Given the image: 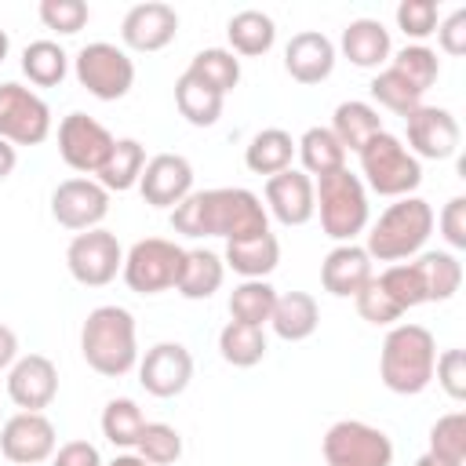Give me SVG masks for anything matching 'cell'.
<instances>
[{
    "label": "cell",
    "mask_w": 466,
    "mask_h": 466,
    "mask_svg": "<svg viewBox=\"0 0 466 466\" xmlns=\"http://www.w3.org/2000/svg\"><path fill=\"white\" fill-rule=\"evenodd\" d=\"M171 229L182 237H222L244 240L269 233V215L258 193L244 186L193 189L182 204L171 208Z\"/></svg>",
    "instance_id": "6da1fadb"
},
{
    "label": "cell",
    "mask_w": 466,
    "mask_h": 466,
    "mask_svg": "<svg viewBox=\"0 0 466 466\" xmlns=\"http://www.w3.org/2000/svg\"><path fill=\"white\" fill-rule=\"evenodd\" d=\"M80 353L91 371L120 379L138 364V331L135 317L124 306H95L80 328Z\"/></svg>",
    "instance_id": "7a4b0ae2"
},
{
    "label": "cell",
    "mask_w": 466,
    "mask_h": 466,
    "mask_svg": "<svg viewBox=\"0 0 466 466\" xmlns=\"http://www.w3.org/2000/svg\"><path fill=\"white\" fill-rule=\"evenodd\" d=\"M437 339L422 324H393L379 350V379L390 393L415 397L433 382Z\"/></svg>",
    "instance_id": "3957f363"
},
{
    "label": "cell",
    "mask_w": 466,
    "mask_h": 466,
    "mask_svg": "<svg viewBox=\"0 0 466 466\" xmlns=\"http://www.w3.org/2000/svg\"><path fill=\"white\" fill-rule=\"evenodd\" d=\"M433 222H437V215L422 197H400L371 222L364 251L390 266L415 258L433 233Z\"/></svg>",
    "instance_id": "277c9868"
},
{
    "label": "cell",
    "mask_w": 466,
    "mask_h": 466,
    "mask_svg": "<svg viewBox=\"0 0 466 466\" xmlns=\"http://www.w3.org/2000/svg\"><path fill=\"white\" fill-rule=\"evenodd\" d=\"M357 160H360L364 189H371L379 197L400 200V197H415V189L422 186V164L390 131H379L375 138H368L357 149Z\"/></svg>",
    "instance_id": "5b68a950"
},
{
    "label": "cell",
    "mask_w": 466,
    "mask_h": 466,
    "mask_svg": "<svg viewBox=\"0 0 466 466\" xmlns=\"http://www.w3.org/2000/svg\"><path fill=\"white\" fill-rule=\"evenodd\" d=\"M313 197H317V211H320V229L331 240L353 244V237L368 229V218H371L368 189H364L360 175H353L350 167L313 178Z\"/></svg>",
    "instance_id": "8992f818"
},
{
    "label": "cell",
    "mask_w": 466,
    "mask_h": 466,
    "mask_svg": "<svg viewBox=\"0 0 466 466\" xmlns=\"http://www.w3.org/2000/svg\"><path fill=\"white\" fill-rule=\"evenodd\" d=\"M73 73L76 84L95 95L98 102H116L135 87V62L124 47L109 44V40H95L84 44L73 58Z\"/></svg>",
    "instance_id": "52a82bcc"
},
{
    "label": "cell",
    "mask_w": 466,
    "mask_h": 466,
    "mask_svg": "<svg viewBox=\"0 0 466 466\" xmlns=\"http://www.w3.org/2000/svg\"><path fill=\"white\" fill-rule=\"evenodd\" d=\"M182 262H186V248L164 237H146L127 248L120 277L135 295H160L178 284Z\"/></svg>",
    "instance_id": "ba28073f"
},
{
    "label": "cell",
    "mask_w": 466,
    "mask_h": 466,
    "mask_svg": "<svg viewBox=\"0 0 466 466\" xmlns=\"http://www.w3.org/2000/svg\"><path fill=\"white\" fill-rule=\"evenodd\" d=\"M324 466H390L393 462V441L360 419H339L328 426L324 441Z\"/></svg>",
    "instance_id": "9c48e42d"
},
{
    "label": "cell",
    "mask_w": 466,
    "mask_h": 466,
    "mask_svg": "<svg viewBox=\"0 0 466 466\" xmlns=\"http://www.w3.org/2000/svg\"><path fill=\"white\" fill-rule=\"evenodd\" d=\"M66 266L69 277L84 288H106L116 280V273L124 269V248L116 240V233L109 229H84L69 240L66 248Z\"/></svg>",
    "instance_id": "30bf717a"
},
{
    "label": "cell",
    "mask_w": 466,
    "mask_h": 466,
    "mask_svg": "<svg viewBox=\"0 0 466 466\" xmlns=\"http://www.w3.org/2000/svg\"><path fill=\"white\" fill-rule=\"evenodd\" d=\"M51 135V106L15 80L0 84V138L11 146H40Z\"/></svg>",
    "instance_id": "8fae6325"
},
{
    "label": "cell",
    "mask_w": 466,
    "mask_h": 466,
    "mask_svg": "<svg viewBox=\"0 0 466 466\" xmlns=\"http://www.w3.org/2000/svg\"><path fill=\"white\" fill-rule=\"evenodd\" d=\"M113 142L116 138L109 135V127L87 113H69L58 124V157L80 175H98L113 153Z\"/></svg>",
    "instance_id": "7c38bea8"
},
{
    "label": "cell",
    "mask_w": 466,
    "mask_h": 466,
    "mask_svg": "<svg viewBox=\"0 0 466 466\" xmlns=\"http://www.w3.org/2000/svg\"><path fill=\"white\" fill-rule=\"evenodd\" d=\"M109 215V193L98 186V178H66L51 193V218L62 229L84 233L98 229V222Z\"/></svg>",
    "instance_id": "4fadbf2b"
},
{
    "label": "cell",
    "mask_w": 466,
    "mask_h": 466,
    "mask_svg": "<svg viewBox=\"0 0 466 466\" xmlns=\"http://www.w3.org/2000/svg\"><path fill=\"white\" fill-rule=\"evenodd\" d=\"M58 437L44 411H15L0 426V451L15 466H40L55 455Z\"/></svg>",
    "instance_id": "5bb4252c"
},
{
    "label": "cell",
    "mask_w": 466,
    "mask_h": 466,
    "mask_svg": "<svg viewBox=\"0 0 466 466\" xmlns=\"http://www.w3.org/2000/svg\"><path fill=\"white\" fill-rule=\"evenodd\" d=\"M408 127V153L415 160H448L459 149V120L444 106H419L404 116Z\"/></svg>",
    "instance_id": "9a60e30c"
},
{
    "label": "cell",
    "mask_w": 466,
    "mask_h": 466,
    "mask_svg": "<svg viewBox=\"0 0 466 466\" xmlns=\"http://www.w3.org/2000/svg\"><path fill=\"white\" fill-rule=\"evenodd\" d=\"M189 379H193V353L182 342H157L138 360V382L149 397L171 400L186 393Z\"/></svg>",
    "instance_id": "2e32d148"
},
{
    "label": "cell",
    "mask_w": 466,
    "mask_h": 466,
    "mask_svg": "<svg viewBox=\"0 0 466 466\" xmlns=\"http://www.w3.org/2000/svg\"><path fill=\"white\" fill-rule=\"evenodd\" d=\"M7 397L22 411H44L58 397V368L44 353H25L7 368Z\"/></svg>",
    "instance_id": "e0dca14e"
},
{
    "label": "cell",
    "mask_w": 466,
    "mask_h": 466,
    "mask_svg": "<svg viewBox=\"0 0 466 466\" xmlns=\"http://www.w3.org/2000/svg\"><path fill=\"white\" fill-rule=\"evenodd\" d=\"M138 193L153 208H175L193 193V164L182 153H157L146 160Z\"/></svg>",
    "instance_id": "ac0fdd59"
},
{
    "label": "cell",
    "mask_w": 466,
    "mask_h": 466,
    "mask_svg": "<svg viewBox=\"0 0 466 466\" xmlns=\"http://www.w3.org/2000/svg\"><path fill=\"white\" fill-rule=\"evenodd\" d=\"M178 33V11L164 0L135 4L120 22V40L131 51H164Z\"/></svg>",
    "instance_id": "d6986e66"
},
{
    "label": "cell",
    "mask_w": 466,
    "mask_h": 466,
    "mask_svg": "<svg viewBox=\"0 0 466 466\" xmlns=\"http://www.w3.org/2000/svg\"><path fill=\"white\" fill-rule=\"evenodd\" d=\"M266 215H273L280 226H306L317 215L313 178L299 167L269 175L266 178Z\"/></svg>",
    "instance_id": "ffe728a7"
},
{
    "label": "cell",
    "mask_w": 466,
    "mask_h": 466,
    "mask_svg": "<svg viewBox=\"0 0 466 466\" xmlns=\"http://www.w3.org/2000/svg\"><path fill=\"white\" fill-rule=\"evenodd\" d=\"M284 69L299 84H320L335 69V44L320 29H302L284 47Z\"/></svg>",
    "instance_id": "44dd1931"
},
{
    "label": "cell",
    "mask_w": 466,
    "mask_h": 466,
    "mask_svg": "<svg viewBox=\"0 0 466 466\" xmlns=\"http://www.w3.org/2000/svg\"><path fill=\"white\" fill-rule=\"evenodd\" d=\"M371 277V255L360 244H335L320 262V284L335 299H353Z\"/></svg>",
    "instance_id": "7402d4cb"
},
{
    "label": "cell",
    "mask_w": 466,
    "mask_h": 466,
    "mask_svg": "<svg viewBox=\"0 0 466 466\" xmlns=\"http://www.w3.org/2000/svg\"><path fill=\"white\" fill-rule=\"evenodd\" d=\"M342 55L357 66V69H382L393 55V40H390V29L379 22V18H353L346 29H342V40H339Z\"/></svg>",
    "instance_id": "603a6c76"
},
{
    "label": "cell",
    "mask_w": 466,
    "mask_h": 466,
    "mask_svg": "<svg viewBox=\"0 0 466 466\" xmlns=\"http://www.w3.org/2000/svg\"><path fill=\"white\" fill-rule=\"evenodd\" d=\"M222 262L240 273L244 280H266L277 262H280V240L273 233H258V237H244V240H226Z\"/></svg>",
    "instance_id": "cb8c5ba5"
},
{
    "label": "cell",
    "mask_w": 466,
    "mask_h": 466,
    "mask_svg": "<svg viewBox=\"0 0 466 466\" xmlns=\"http://www.w3.org/2000/svg\"><path fill=\"white\" fill-rule=\"evenodd\" d=\"M320 324V306L309 291H284L277 295L273 302V313H269V328L277 339L284 342H302L317 331Z\"/></svg>",
    "instance_id": "d4e9b609"
},
{
    "label": "cell",
    "mask_w": 466,
    "mask_h": 466,
    "mask_svg": "<svg viewBox=\"0 0 466 466\" xmlns=\"http://www.w3.org/2000/svg\"><path fill=\"white\" fill-rule=\"evenodd\" d=\"M226 280V262L222 255L208 251V248H193L186 251V262H182V273H178V284L175 291L189 302H200V299H211Z\"/></svg>",
    "instance_id": "484cf974"
},
{
    "label": "cell",
    "mask_w": 466,
    "mask_h": 466,
    "mask_svg": "<svg viewBox=\"0 0 466 466\" xmlns=\"http://www.w3.org/2000/svg\"><path fill=\"white\" fill-rule=\"evenodd\" d=\"M411 266L419 273L426 302H448L462 288V262L455 258V251H419Z\"/></svg>",
    "instance_id": "4316f807"
},
{
    "label": "cell",
    "mask_w": 466,
    "mask_h": 466,
    "mask_svg": "<svg viewBox=\"0 0 466 466\" xmlns=\"http://www.w3.org/2000/svg\"><path fill=\"white\" fill-rule=\"evenodd\" d=\"M226 36H229V51L233 55L258 58V55H266L277 44V22L266 11L248 7V11H237L226 22Z\"/></svg>",
    "instance_id": "83f0119b"
},
{
    "label": "cell",
    "mask_w": 466,
    "mask_h": 466,
    "mask_svg": "<svg viewBox=\"0 0 466 466\" xmlns=\"http://www.w3.org/2000/svg\"><path fill=\"white\" fill-rule=\"evenodd\" d=\"M382 127V116L371 102H360V98H350V102H339L335 113H331V135L342 142V149L357 153L368 138H375Z\"/></svg>",
    "instance_id": "f1b7e54d"
},
{
    "label": "cell",
    "mask_w": 466,
    "mask_h": 466,
    "mask_svg": "<svg viewBox=\"0 0 466 466\" xmlns=\"http://www.w3.org/2000/svg\"><path fill=\"white\" fill-rule=\"evenodd\" d=\"M291 157H295V138L284 131V127H262L251 135L248 149H244V164L248 171L255 175H280L291 167Z\"/></svg>",
    "instance_id": "f546056e"
},
{
    "label": "cell",
    "mask_w": 466,
    "mask_h": 466,
    "mask_svg": "<svg viewBox=\"0 0 466 466\" xmlns=\"http://www.w3.org/2000/svg\"><path fill=\"white\" fill-rule=\"evenodd\" d=\"M142 167H146V146L138 138H116L109 160L98 171V186L106 193H127L138 186Z\"/></svg>",
    "instance_id": "4dcf8cb0"
},
{
    "label": "cell",
    "mask_w": 466,
    "mask_h": 466,
    "mask_svg": "<svg viewBox=\"0 0 466 466\" xmlns=\"http://www.w3.org/2000/svg\"><path fill=\"white\" fill-rule=\"evenodd\" d=\"M295 153H299L302 171L309 178H324V175L346 167V149L331 135V127H309V131H302V138L295 142Z\"/></svg>",
    "instance_id": "1f68e13d"
},
{
    "label": "cell",
    "mask_w": 466,
    "mask_h": 466,
    "mask_svg": "<svg viewBox=\"0 0 466 466\" xmlns=\"http://www.w3.org/2000/svg\"><path fill=\"white\" fill-rule=\"evenodd\" d=\"M186 73L226 98V91H233L240 84V58L229 47H204V51H197L189 58Z\"/></svg>",
    "instance_id": "d6a6232c"
},
{
    "label": "cell",
    "mask_w": 466,
    "mask_h": 466,
    "mask_svg": "<svg viewBox=\"0 0 466 466\" xmlns=\"http://www.w3.org/2000/svg\"><path fill=\"white\" fill-rule=\"evenodd\" d=\"M22 73L36 87H58L69 73V55L55 40H33L22 51Z\"/></svg>",
    "instance_id": "836d02e7"
},
{
    "label": "cell",
    "mask_w": 466,
    "mask_h": 466,
    "mask_svg": "<svg viewBox=\"0 0 466 466\" xmlns=\"http://www.w3.org/2000/svg\"><path fill=\"white\" fill-rule=\"evenodd\" d=\"M266 331L255 328V324H240V320H229L222 331H218V353L226 364L233 368H255L262 357H266Z\"/></svg>",
    "instance_id": "e575fe53"
},
{
    "label": "cell",
    "mask_w": 466,
    "mask_h": 466,
    "mask_svg": "<svg viewBox=\"0 0 466 466\" xmlns=\"http://www.w3.org/2000/svg\"><path fill=\"white\" fill-rule=\"evenodd\" d=\"M175 106L178 113L193 124V127H211L222 116V95L204 87L200 80H193L189 73H182L175 80Z\"/></svg>",
    "instance_id": "d590c367"
},
{
    "label": "cell",
    "mask_w": 466,
    "mask_h": 466,
    "mask_svg": "<svg viewBox=\"0 0 466 466\" xmlns=\"http://www.w3.org/2000/svg\"><path fill=\"white\" fill-rule=\"evenodd\" d=\"M273 302H277V288L269 280H240L229 291V317L240 320V324L266 328L269 313H273Z\"/></svg>",
    "instance_id": "8d00e7d4"
},
{
    "label": "cell",
    "mask_w": 466,
    "mask_h": 466,
    "mask_svg": "<svg viewBox=\"0 0 466 466\" xmlns=\"http://www.w3.org/2000/svg\"><path fill=\"white\" fill-rule=\"evenodd\" d=\"M146 430V415L131 397H113L102 408V437L113 448H135Z\"/></svg>",
    "instance_id": "74e56055"
},
{
    "label": "cell",
    "mask_w": 466,
    "mask_h": 466,
    "mask_svg": "<svg viewBox=\"0 0 466 466\" xmlns=\"http://www.w3.org/2000/svg\"><path fill=\"white\" fill-rule=\"evenodd\" d=\"M368 91H371V98H375L382 109H390V113H397V116H408L411 109L422 106V91H419L411 80H404L390 62L371 76Z\"/></svg>",
    "instance_id": "f35d334b"
},
{
    "label": "cell",
    "mask_w": 466,
    "mask_h": 466,
    "mask_svg": "<svg viewBox=\"0 0 466 466\" xmlns=\"http://www.w3.org/2000/svg\"><path fill=\"white\" fill-rule=\"evenodd\" d=\"M390 66L404 76V80H411L422 95L437 84V76H441V58H437V51L433 47H426V44H408V47H400L397 55H390Z\"/></svg>",
    "instance_id": "ab89813d"
},
{
    "label": "cell",
    "mask_w": 466,
    "mask_h": 466,
    "mask_svg": "<svg viewBox=\"0 0 466 466\" xmlns=\"http://www.w3.org/2000/svg\"><path fill=\"white\" fill-rule=\"evenodd\" d=\"M430 455L466 466V411H448L430 426Z\"/></svg>",
    "instance_id": "60d3db41"
},
{
    "label": "cell",
    "mask_w": 466,
    "mask_h": 466,
    "mask_svg": "<svg viewBox=\"0 0 466 466\" xmlns=\"http://www.w3.org/2000/svg\"><path fill=\"white\" fill-rule=\"evenodd\" d=\"M138 455L153 466H171L182 459V433L171 422H146L142 437H138Z\"/></svg>",
    "instance_id": "b9f144b4"
},
{
    "label": "cell",
    "mask_w": 466,
    "mask_h": 466,
    "mask_svg": "<svg viewBox=\"0 0 466 466\" xmlns=\"http://www.w3.org/2000/svg\"><path fill=\"white\" fill-rule=\"evenodd\" d=\"M375 280L382 284V291H386V295H390L404 313L426 302L422 284H419V273H415V266H411V262H393V266H386Z\"/></svg>",
    "instance_id": "7bdbcfd3"
},
{
    "label": "cell",
    "mask_w": 466,
    "mask_h": 466,
    "mask_svg": "<svg viewBox=\"0 0 466 466\" xmlns=\"http://www.w3.org/2000/svg\"><path fill=\"white\" fill-rule=\"evenodd\" d=\"M36 15H40V22H44L51 33L73 36V33H80V29L87 25L91 7H87L84 0H40Z\"/></svg>",
    "instance_id": "ee69618b"
},
{
    "label": "cell",
    "mask_w": 466,
    "mask_h": 466,
    "mask_svg": "<svg viewBox=\"0 0 466 466\" xmlns=\"http://www.w3.org/2000/svg\"><path fill=\"white\" fill-rule=\"evenodd\" d=\"M353 302H357V313H360L368 324H375V328H379V324H382V328H386V324H397V320L404 317V309L382 291V284H379L375 277L353 295Z\"/></svg>",
    "instance_id": "f6af8a7d"
},
{
    "label": "cell",
    "mask_w": 466,
    "mask_h": 466,
    "mask_svg": "<svg viewBox=\"0 0 466 466\" xmlns=\"http://www.w3.org/2000/svg\"><path fill=\"white\" fill-rule=\"evenodd\" d=\"M437 22H441V11L433 0H404L397 4V29L404 36H411L415 44H422L430 33H437Z\"/></svg>",
    "instance_id": "bcb514c9"
},
{
    "label": "cell",
    "mask_w": 466,
    "mask_h": 466,
    "mask_svg": "<svg viewBox=\"0 0 466 466\" xmlns=\"http://www.w3.org/2000/svg\"><path fill=\"white\" fill-rule=\"evenodd\" d=\"M433 375H437V386L451 397V400H466V353L459 346L444 350L433 364Z\"/></svg>",
    "instance_id": "7dc6e473"
},
{
    "label": "cell",
    "mask_w": 466,
    "mask_h": 466,
    "mask_svg": "<svg viewBox=\"0 0 466 466\" xmlns=\"http://www.w3.org/2000/svg\"><path fill=\"white\" fill-rule=\"evenodd\" d=\"M441 237L451 251H466V197H451L441 211Z\"/></svg>",
    "instance_id": "c3c4849f"
},
{
    "label": "cell",
    "mask_w": 466,
    "mask_h": 466,
    "mask_svg": "<svg viewBox=\"0 0 466 466\" xmlns=\"http://www.w3.org/2000/svg\"><path fill=\"white\" fill-rule=\"evenodd\" d=\"M437 44L444 55H466V7H455L437 22Z\"/></svg>",
    "instance_id": "681fc988"
},
{
    "label": "cell",
    "mask_w": 466,
    "mask_h": 466,
    "mask_svg": "<svg viewBox=\"0 0 466 466\" xmlns=\"http://www.w3.org/2000/svg\"><path fill=\"white\" fill-rule=\"evenodd\" d=\"M51 466H102V455L91 441H69V444L55 448Z\"/></svg>",
    "instance_id": "f907efd6"
},
{
    "label": "cell",
    "mask_w": 466,
    "mask_h": 466,
    "mask_svg": "<svg viewBox=\"0 0 466 466\" xmlns=\"http://www.w3.org/2000/svg\"><path fill=\"white\" fill-rule=\"evenodd\" d=\"M15 360H18V335L7 324H0V371L11 368Z\"/></svg>",
    "instance_id": "816d5d0a"
},
{
    "label": "cell",
    "mask_w": 466,
    "mask_h": 466,
    "mask_svg": "<svg viewBox=\"0 0 466 466\" xmlns=\"http://www.w3.org/2000/svg\"><path fill=\"white\" fill-rule=\"evenodd\" d=\"M15 164H18V153H15V146L0 138V182H4V178H11Z\"/></svg>",
    "instance_id": "f5cc1de1"
},
{
    "label": "cell",
    "mask_w": 466,
    "mask_h": 466,
    "mask_svg": "<svg viewBox=\"0 0 466 466\" xmlns=\"http://www.w3.org/2000/svg\"><path fill=\"white\" fill-rule=\"evenodd\" d=\"M109 466H153V462H146L142 455H116Z\"/></svg>",
    "instance_id": "db71d44e"
},
{
    "label": "cell",
    "mask_w": 466,
    "mask_h": 466,
    "mask_svg": "<svg viewBox=\"0 0 466 466\" xmlns=\"http://www.w3.org/2000/svg\"><path fill=\"white\" fill-rule=\"evenodd\" d=\"M415 466H455V462H444V459H437V455H430V451H422V455L415 459Z\"/></svg>",
    "instance_id": "11a10c76"
},
{
    "label": "cell",
    "mask_w": 466,
    "mask_h": 466,
    "mask_svg": "<svg viewBox=\"0 0 466 466\" xmlns=\"http://www.w3.org/2000/svg\"><path fill=\"white\" fill-rule=\"evenodd\" d=\"M7 51H11V36H7V29H0V62L7 58Z\"/></svg>",
    "instance_id": "9f6ffc18"
}]
</instances>
